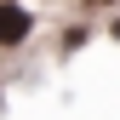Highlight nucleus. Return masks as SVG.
Returning a JSON list of instances; mask_svg holds the SVG:
<instances>
[{
	"label": "nucleus",
	"mask_w": 120,
	"mask_h": 120,
	"mask_svg": "<svg viewBox=\"0 0 120 120\" xmlns=\"http://www.w3.org/2000/svg\"><path fill=\"white\" fill-rule=\"evenodd\" d=\"M29 23H34V17H29L17 0H0V46H17V40L29 34Z\"/></svg>",
	"instance_id": "f257e3e1"
},
{
	"label": "nucleus",
	"mask_w": 120,
	"mask_h": 120,
	"mask_svg": "<svg viewBox=\"0 0 120 120\" xmlns=\"http://www.w3.org/2000/svg\"><path fill=\"white\" fill-rule=\"evenodd\" d=\"M114 40H120V17H114Z\"/></svg>",
	"instance_id": "f03ea898"
}]
</instances>
